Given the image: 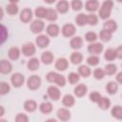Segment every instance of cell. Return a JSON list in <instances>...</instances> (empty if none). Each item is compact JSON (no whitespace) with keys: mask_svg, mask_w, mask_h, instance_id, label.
Returning <instances> with one entry per match:
<instances>
[{"mask_svg":"<svg viewBox=\"0 0 122 122\" xmlns=\"http://www.w3.org/2000/svg\"><path fill=\"white\" fill-rule=\"evenodd\" d=\"M99 36H100V39H101V40H103V41H105V42H108V41H110L111 38H112V32H110V31H108V30H106L103 29V30L100 31Z\"/></svg>","mask_w":122,"mask_h":122,"instance_id":"cell-36","label":"cell"},{"mask_svg":"<svg viewBox=\"0 0 122 122\" xmlns=\"http://www.w3.org/2000/svg\"><path fill=\"white\" fill-rule=\"evenodd\" d=\"M116 81L118 83L122 84V71H120V72L117 73V75H116Z\"/></svg>","mask_w":122,"mask_h":122,"instance_id":"cell-50","label":"cell"},{"mask_svg":"<svg viewBox=\"0 0 122 122\" xmlns=\"http://www.w3.org/2000/svg\"><path fill=\"white\" fill-rule=\"evenodd\" d=\"M105 59L108 60V61H112L113 59H115L117 56H116V51L114 49H108L106 51H105Z\"/></svg>","mask_w":122,"mask_h":122,"instance_id":"cell-29","label":"cell"},{"mask_svg":"<svg viewBox=\"0 0 122 122\" xmlns=\"http://www.w3.org/2000/svg\"><path fill=\"white\" fill-rule=\"evenodd\" d=\"M8 55L10 57V59L11 60H16L19 58L20 56V50L17 48V47H12L9 50V52H8Z\"/></svg>","mask_w":122,"mask_h":122,"instance_id":"cell-24","label":"cell"},{"mask_svg":"<svg viewBox=\"0 0 122 122\" xmlns=\"http://www.w3.org/2000/svg\"><path fill=\"white\" fill-rule=\"evenodd\" d=\"M15 122H29V117L24 113H18L15 117Z\"/></svg>","mask_w":122,"mask_h":122,"instance_id":"cell-48","label":"cell"},{"mask_svg":"<svg viewBox=\"0 0 122 122\" xmlns=\"http://www.w3.org/2000/svg\"><path fill=\"white\" fill-rule=\"evenodd\" d=\"M116 70H117V68H116V66L114 65V64H108V65H106L105 66V73L106 74H109V75H112V74H114L115 72H116Z\"/></svg>","mask_w":122,"mask_h":122,"instance_id":"cell-37","label":"cell"},{"mask_svg":"<svg viewBox=\"0 0 122 122\" xmlns=\"http://www.w3.org/2000/svg\"><path fill=\"white\" fill-rule=\"evenodd\" d=\"M82 44H83V40L80 36H74L73 38H71V42H70V45L72 49L74 50H78L82 47Z\"/></svg>","mask_w":122,"mask_h":122,"instance_id":"cell-19","label":"cell"},{"mask_svg":"<svg viewBox=\"0 0 122 122\" xmlns=\"http://www.w3.org/2000/svg\"><path fill=\"white\" fill-rule=\"evenodd\" d=\"M35 42L39 48H46L50 44V38L46 34H40L36 37Z\"/></svg>","mask_w":122,"mask_h":122,"instance_id":"cell-11","label":"cell"},{"mask_svg":"<svg viewBox=\"0 0 122 122\" xmlns=\"http://www.w3.org/2000/svg\"><path fill=\"white\" fill-rule=\"evenodd\" d=\"M62 33L66 37H71L75 33V27L72 24H65L61 30Z\"/></svg>","mask_w":122,"mask_h":122,"instance_id":"cell-8","label":"cell"},{"mask_svg":"<svg viewBox=\"0 0 122 122\" xmlns=\"http://www.w3.org/2000/svg\"><path fill=\"white\" fill-rule=\"evenodd\" d=\"M35 46L32 43H26L22 46V52L26 56H31L35 53Z\"/></svg>","mask_w":122,"mask_h":122,"instance_id":"cell-7","label":"cell"},{"mask_svg":"<svg viewBox=\"0 0 122 122\" xmlns=\"http://www.w3.org/2000/svg\"><path fill=\"white\" fill-rule=\"evenodd\" d=\"M57 117L61 120V121H68L70 118H71V112L68 109H65V108H61L57 111Z\"/></svg>","mask_w":122,"mask_h":122,"instance_id":"cell-13","label":"cell"},{"mask_svg":"<svg viewBox=\"0 0 122 122\" xmlns=\"http://www.w3.org/2000/svg\"><path fill=\"white\" fill-rule=\"evenodd\" d=\"M46 31H47V33H48L50 36L54 37V36H57V35L59 34L60 29H59V27H58L56 24H50V25L47 27Z\"/></svg>","mask_w":122,"mask_h":122,"instance_id":"cell-14","label":"cell"},{"mask_svg":"<svg viewBox=\"0 0 122 122\" xmlns=\"http://www.w3.org/2000/svg\"><path fill=\"white\" fill-rule=\"evenodd\" d=\"M57 18V12L53 9H47V15L46 19L49 21H54Z\"/></svg>","mask_w":122,"mask_h":122,"instance_id":"cell-35","label":"cell"},{"mask_svg":"<svg viewBox=\"0 0 122 122\" xmlns=\"http://www.w3.org/2000/svg\"><path fill=\"white\" fill-rule=\"evenodd\" d=\"M75 22H76V24L78 26H85L86 24H88L87 14H85V13H79L75 17Z\"/></svg>","mask_w":122,"mask_h":122,"instance_id":"cell-28","label":"cell"},{"mask_svg":"<svg viewBox=\"0 0 122 122\" xmlns=\"http://www.w3.org/2000/svg\"><path fill=\"white\" fill-rule=\"evenodd\" d=\"M10 87L7 82H1V84H0V93L2 95L8 93L10 92Z\"/></svg>","mask_w":122,"mask_h":122,"instance_id":"cell-41","label":"cell"},{"mask_svg":"<svg viewBox=\"0 0 122 122\" xmlns=\"http://www.w3.org/2000/svg\"><path fill=\"white\" fill-rule=\"evenodd\" d=\"M4 114V109H3V107L1 106V115H3Z\"/></svg>","mask_w":122,"mask_h":122,"instance_id":"cell-52","label":"cell"},{"mask_svg":"<svg viewBox=\"0 0 122 122\" xmlns=\"http://www.w3.org/2000/svg\"><path fill=\"white\" fill-rule=\"evenodd\" d=\"M0 122H8V121H7V120H5V119H1V120H0Z\"/></svg>","mask_w":122,"mask_h":122,"instance_id":"cell-53","label":"cell"},{"mask_svg":"<svg viewBox=\"0 0 122 122\" xmlns=\"http://www.w3.org/2000/svg\"><path fill=\"white\" fill-rule=\"evenodd\" d=\"M35 15L37 16V18H46L47 9H45L43 7H38L35 10Z\"/></svg>","mask_w":122,"mask_h":122,"instance_id":"cell-38","label":"cell"},{"mask_svg":"<svg viewBox=\"0 0 122 122\" xmlns=\"http://www.w3.org/2000/svg\"><path fill=\"white\" fill-rule=\"evenodd\" d=\"M99 57L97 55H92L90 57H88L87 59V63L90 65V66H96L98 63H99Z\"/></svg>","mask_w":122,"mask_h":122,"instance_id":"cell-40","label":"cell"},{"mask_svg":"<svg viewBox=\"0 0 122 122\" xmlns=\"http://www.w3.org/2000/svg\"><path fill=\"white\" fill-rule=\"evenodd\" d=\"M99 7V3L98 1H95V0H89L86 2L85 4V8L88 11H91V12H93L95 11Z\"/></svg>","mask_w":122,"mask_h":122,"instance_id":"cell-18","label":"cell"},{"mask_svg":"<svg viewBox=\"0 0 122 122\" xmlns=\"http://www.w3.org/2000/svg\"><path fill=\"white\" fill-rule=\"evenodd\" d=\"M47 92H48V95H49V97L51 99L56 101V100H58L60 98V91H59V89L57 87H55V86H50L48 88V91Z\"/></svg>","mask_w":122,"mask_h":122,"instance_id":"cell-9","label":"cell"},{"mask_svg":"<svg viewBox=\"0 0 122 122\" xmlns=\"http://www.w3.org/2000/svg\"><path fill=\"white\" fill-rule=\"evenodd\" d=\"M10 81H11V84L15 87V88H19L23 85L24 81H25V77L22 73L20 72H15L11 75L10 77Z\"/></svg>","mask_w":122,"mask_h":122,"instance_id":"cell-4","label":"cell"},{"mask_svg":"<svg viewBox=\"0 0 122 122\" xmlns=\"http://www.w3.org/2000/svg\"><path fill=\"white\" fill-rule=\"evenodd\" d=\"M115 51H116V56H117V58L122 59V46L118 47Z\"/></svg>","mask_w":122,"mask_h":122,"instance_id":"cell-49","label":"cell"},{"mask_svg":"<svg viewBox=\"0 0 122 122\" xmlns=\"http://www.w3.org/2000/svg\"><path fill=\"white\" fill-rule=\"evenodd\" d=\"M69 66V63H68V60L66 58H58L55 62V68L58 70V71H65Z\"/></svg>","mask_w":122,"mask_h":122,"instance_id":"cell-16","label":"cell"},{"mask_svg":"<svg viewBox=\"0 0 122 122\" xmlns=\"http://www.w3.org/2000/svg\"><path fill=\"white\" fill-rule=\"evenodd\" d=\"M45 122H57V120H56V119H54V118H50V119L46 120Z\"/></svg>","mask_w":122,"mask_h":122,"instance_id":"cell-51","label":"cell"},{"mask_svg":"<svg viewBox=\"0 0 122 122\" xmlns=\"http://www.w3.org/2000/svg\"><path fill=\"white\" fill-rule=\"evenodd\" d=\"M82 6H83V3L80 0H73L71 2V8L74 10H80L82 9Z\"/></svg>","mask_w":122,"mask_h":122,"instance_id":"cell-46","label":"cell"},{"mask_svg":"<svg viewBox=\"0 0 122 122\" xmlns=\"http://www.w3.org/2000/svg\"><path fill=\"white\" fill-rule=\"evenodd\" d=\"M82 59H83V56L78 51H74L71 55V61L72 64H80L82 62Z\"/></svg>","mask_w":122,"mask_h":122,"instance_id":"cell-33","label":"cell"},{"mask_svg":"<svg viewBox=\"0 0 122 122\" xmlns=\"http://www.w3.org/2000/svg\"><path fill=\"white\" fill-rule=\"evenodd\" d=\"M112 6H113L112 1H109L108 0V1L103 2L102 6L100 8V10H99V16H100V18L107 19L108 17H110L111 12H112Z\"/></svg>","mask_w":122,"mask_h":122,"instance_id":"cell-2","label":"cell"},{"mask_svg":"<svg viewBox=\"0 0 122 122\" xmlns=\"http://www.w3.org/2000/svg\"><path fill=\"white\" fill-rule=\"evenodd\" d=\"M78 74L83 76V77H88L91 74V69L88 66L85 65H81L78 68Z\"/></svg>","mask_w":122,"mask_h":122,"instance_id":"cell-34","label":"cell"},{"mask_svg":"<svg viewBox=\"0 0 122 122\" xmlns=\"http://www.w3.org/2000/svg\"><path fill=\"white\" fill-rule=\"evenodd\" d=\"M24 108L27 112H34L36 109H37V104L35 101L33 100H27L25 103H24Z\"/></svg>","mask_w":122,"mask_h":122,"instance_id":"cell-25","label":"cell"},{"mask_svg":"<svg viewBox=\"0 0 122 122\" xmlns=\"http://www.w3.org/2000/svg\"><path fill=\"white\" fill-rule=\"evenodd\" d=\"M46 78L49 82L51 83H55L57 84L59 87H63L65 86L66 84V79L63 75L57 73V72H54V71H50L47 75H46Z\"/></svg>","mask_w":122,"mask_h":122,"instance_id":"cell-1","label":"cell"},{"mask_svg":"<svg viewBox=\"0 0 122 122\" xmlns=\"http://www.w3.org/2000/svg\"><path fill=\"white\" fill-rule=\"evenodd\" d=\"M106 90H107V92H108L110 94H113V93H115V92H117V90H118V85H117L116 82L111 81V82H109V83L107 84Z\"/></svg>","mask_w":122,"mask_h":122,"instance_id":"cell-30","label":"cell"},{"mask_svg":"<svg viewBox=\"0 0 122 122\" xmlns=\"http://www.w3.org/2000/svg\"><path fill=\"white\" fill-rule=\"evenodd\" d=\"M39 110H40V112H43V113H46V114H47V113H50V112L52 111V105H51V103H50V102H43V103L40 104Z\"/></svg>","mask_w":122,"mask_h":122,"instance_id":"cell-27","label":"cell"},{"mask_svg":"<svg viewBox=\"0 0 122 122\" xmlns=\"http://www.w3.org/2000/svg\"><path fill=\"white\" fill-rule=\"evenodd\" d=\"M41 61L46 65L51 64L53 61V54L51 51H44L41 55Z\"/></svg>","mask_w":122,"mask_h":122,"instance_id":"cell-21","label":"cell"},{"mask_svg":"<svg viewBox=\"0 0 122 122\" xmlns=\"http://www.w3.org/2000/svg\"><path fill=\"white\" fill-rule=\"evenodd\" d=\"M12 71V66L10 64V62H9L8 60H1L0 61V71L1 73H10Z\"/></svg>","mask_w":122,"mask_h":122,"instance_id":"cell-12","label":"cell"},{"mask_svg":"<svg viewBox=\"0 0 122 122\" xmlns=\"http://www.w3.org/2000/svg\"><path fill=\"white\" fill-rule=\"evenodd\" d=\"M56 10L58 12L60 13H65L69 10V3L65 0H62V1H59L56 5Z\"/></svg>","mask_w":122,"mask_h":122,"instance_id":"cell-20","label":"cell"},{"mask_svg":"<svg viewBox=\"0 0 122 122\" xmlns=\"http://www.w3.org/2000/svg\"><path fill=\"white\" fill-rule=\"evenodd\" d=\"M8 38V30L5 26H1V43L4 44L6 39Z\"/></svg>","mask_w":122,"mask_h":122,"instance_id":"cell-47","label":"cell"},{"mask_svg":"<svg viewBox=\"0 0 122 122\" xmlns=\"http://www.w3.org/2000/svg\"><path fill=\"white\" fill-rule=\"evenodd\" d=\"M101 97H102L101 94H100L99 92H92L90 94V100L92 101V102H94V103H97V102L100 100Z\"/></svg>","mask_w":122,"mask_h":122,"instance_id":"cell-45","label":"cell"},{"mask_svg":"<svg viewBox=\"0 0 122 122\" xmlns=\"http://www.w3.org/2000/svg\"><path fill=\"white\" fill-rule=\"evenodd\" d=\"M74 102H75L74 97L72 95H71V94H66L62 99V103L66 107H71L74 104Z\"/></svg>","mask_w":122,"mask_h":122,"instance_id":"cell-31","label":"cell"},{"mask_svg":"<svg viewBox=\"0 0 122 122\" xmlns=\"http://www.w3.org/2000/svg\"><path fill=\"white\" fill-rule=\"evenodd\" d=\"M32 18V11L30 9H23L20 12V20L24 23H28Z\"/></svg>","mask_w":122,"mask_h":122,"instance_id":"cell-10","label":"cell"},{"mask_svg":"<svg viewBox=\"0 0 122 122\" xmlns=\"http://www.w3.org/2000/svg\"><path fill=\"white\" fill-rule=\"evenodd\" d=\"M85 39H86L88 42L93 43V42L97 39V35H96V33L93 32V31H89V32H87V33L85 34Z\"/></svg>","mask_w":122,"mask_h":122,"instance_id":"cell-42","label":"cell"},{"mask_svg":"<svg viewBox=\"0 0 122 122\" xmlns=\"http://www.w3.org/2000/svg\"><path fill=\"white\" fill-rule=\"evenodd\" d=\"M87 17H88V24L89 25H91V26L96 25L98 18H97V16L94 13H90V14L87 15Z\"/></svg>","mask_w":122,"mask_h":122,"instance_id":"cell-43","label":"cell"},{"mask_svg":"<svg viewBox=\"0 0 122 122\" xmlns=\"http://www.w3.org/2000/svg\"><path fill=\"white\" fill-rule=\"evenodd\" d=\"M7 12L10 15H13V14H16L18 12V7H17V3L14 2V1H10L9 5H7Z\"/></svg>","mask_w":122,"mask_h":122,"instance_id":"cell-23","label":"cell"},{"mask_svg":"<svg viewBox=\"0 0 122 122\" xmlns=\"http://www.w3.org/2000/svg\"><path fill=\"white\" fill-rule=\"evenodd\" d=\"M87 91H88V88L86 85L79 84L74 88V94L78 97H82L87 93Z\"/></svg>","mask_w":122,"mask_h":122,"instance_id":"cell-17","label":"cell"},{"mask_svg":"<svg viewBox=\"0 0 122 122\" xmlns=\"http://www.w3.org/2000/svg\"><path fill=\"white\" fill-rule=\"evenodd\" d=\"M44 27H45L44 22L40 19H36L32 21V23L30 24V30L33 33H39L44 30Z\"/></svg>","mask_w":122,"mask_h":122,"instance_id":"cell-5","label":"cell"},{"mask_svg":"<svg viewBox=\"0 0 122 122\" xmlns=\"http://www.w3.org/2000/svg\"><path fill=\"white\" fill-rule=\"evenodd\" d=\"M79 79H80V76H79V74L76 73V72H71V73L68 75V80H69V82H70L71 84H75V83H77V82L79 81Z\"/></svg>","mask_w":122,"mask_h":122,"instance_id":"cell-39","label":"cell"},{"mask_svg":"<svg viewBox=\"0 0 122 122\" xmlns=\"http://www.w3.org/2000/svg\"><path fill=\"white\" fill-rule=\"evenodd\" d=\"M105 74V71L102 69H95L93 71V76L95 79H103Z\"/></svg>","mask_w":122,"mask_h":122,"instance_id":"cell-44","label":"cell"},{"mask_svg":"<svg viewBox=\"0 0 122 122\" xmlns=\"http://www.w3.org/2000/svg\"><path fill=\"white\" fill-rule=\"evenodd\" d=\"M103 29L112 33V32H114V31L116 30V29H117V24H116V22H115L114 20H108V21H106V22L104 23Z\"/></svg>","mask_w":122,"mask_h":122,"instance_id":"cell-15","label":"cell"},{"mask_svg":"<svg viewBox=\"0 0 122 122\" xmlns=\"http://www.w3.org/2000/svg\"><path fill=\"white\" fill-rule=\"evenodd\" d=\"M41 85V79L38 75H30L29 77V79L27 80V86L29 89L34 91V90H37Z\"/></svg>","mask_w":122,"mask_h":122,"instance_id":"cell-3","label":"cell"},{"mask_svg":"<svg viewBox=\"0 0 122 122\" xmlns=\"http://www.w3.org/2000/svg\"><path fill=\"white\" fill-rule=\"evenodd\" d=\"M39 65H40V62H39L38 58H36V57L30 58V59L28 61V64H27L28 69H29L30 71H36V70L38 69Z\"/></svg>","mask_w":122,"mask_h":122,"instance_id":"cell-22","label":"cell"},{"mask_svg":"<svg viewBox=\"0 0 122 122\" xmlns=\"http://www.w3.org/2000/svg\"><path fill=\"white\" fill-rule=\"evenodd\" d=\"M112 115L116 119L122 120V107L121 106H114L112 109Z\"/></svg>","mask_w":122,"mask_h":122,"instance_id":"cell-32","label":"cell"},{"mask_svg":"<svg viewBox=\"0 0 122 122\" xmlns=\"http://www.w3.org/2000/svg\"><path fill=\"white\" fill-rule=\"evenodd\" d=\"M103 51V45L101 43H92L88 46V51L92 54L97 55Z\"/></svg>","mask_w":122,"mask_h":122,"instance_id":"cell-6","label":"cell"},{"mask_svg":"<svg viewBox=\"0 0 122 122\" xmlns=\"http://www.w3.org/2000/svg\"><path fill=\"white\" fill-rule=\"evenodd\" d=\"M97 105L102 110H108L110 108V106H111V101L107 97H101L100 100L97 102Z\"/></svg>","mask_w":122,"mask_h":122,"instance_id":"cell-26","label":"cell"}]
</instances>
